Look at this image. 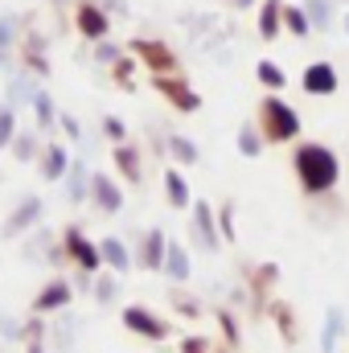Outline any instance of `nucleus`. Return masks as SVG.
I'll return each mask as SVG.
<instances>
[{
  "instance_id": "1",
  "label": "nucleus",
  "mask_w": 349,
  "mask_h": 353,
  "mask_svg": "<svg viewBox=\"0 0 349 353\" xmlns=\"http://www.w3.org/2000/svg\"><path fill=\"white\" fill-rule=\"evenodd\" d=\"M292 173H296V185L304 197H329L341 185V157L321 140H296Z\"/></svg>"
},
{
  "instance_id": "2",
  "label": "nucleus",
  "mask_w": 349,
  "mask_h": 353,
  "mask_svg": "<svg viewBox=\"0 0 349 353\" xmlns=\"http://www.w3.org/2000/svg\"><path fill=\"white\" fill-rule=\"evenodd\" d=\"M255 123H259L267 144H296L300 140V115H296V107L288 99L271 94V90L263 94L259 107H255Z\"/></svg>"
},
{
  "instance_id": "3",
  "label": "nucleus",
  "mask_w": 349,
  "mask_h": 353,
  "mask_svg": "<svg viewBox=\"0 0 349 353\" xmlns=\"http://www.w3.org/2000/svg\"><path fill=\"white\" fill-rule=\"evenodd\" d=\"M128 54L140 58V66L148 70V79L152 74H181V58H177V50L165 37H132Z\"/></svg>"
},
{
  "instance_id": "4",
  "label": "nucleus",
  "mask_w": 349,
  "mask_h": 353,
  "mask_svg": "<svg viewBox=\"0 0 349 353\" xmlns=\"http://www.w3.org/2000/svg\"><path fill=\"white\" fill-rule=\"evenodd\" d=\"M41 218H46V201H41L37 193H21V201L8 210V218H4V226H0V239H4V243L25 239L33 226H41Z\"/></svg>"
},
{
  "instance_id": "5",
  "label": "nucleus",
  "mask_w": 349,
  "mask_h": 353,
  "mask_svg": "<svg viewBox=\"0 0 349 353\" xmlns=\"http://www.w3.org/2000/svg\"><path fill=\"white\" fill-rule=\"evenodd\" d=\"M189 230H193L197 251H206V255H218L226 247L222 243V230H218V210L210 201H193L189 205Z\"/></svg>"
},
{
  "instance_id": "6",
  "label": "nucleus",
  "mask_w": 349,
  "mask_h": 353,
  "mask_svg": "<svg viewBox=\"0 0 349 353\" xmlns=\"http://www.w3.org/2000/svg\"><path fill=\"white\" fill-rule=\"evenodd\" d=\"M17 62H21L29 74H37L41 83H50V70H54V66H50V37L29 25V29L21 33V46H17Z\"/></svg>"
},
{
  "instance_id": "7",
  "label": "nucleus",
  "mask_w": 349,
  "mask_h": 353,
  "mask_svg": "<svg viewBox=\"0 0 349 353\" xmlns=\"http://www.w3.org/2000/svg\"><path fill=\"white\" fill-rule=\"evenodd\" d=\"M119 321H123V329H128L132 337H144V341H157V345L173 337V325H169L165 316H157L152 308H144V304H128Z\"/></svg>"
},
{
  "instance_id": "8",
  "label": "nucleus",
  "mask_w": 349,
  "mask_h": 353,
  "mask_svg": "<svg viewBox=\"0 0 349 353\" xmlns=\"http://www.w3.org/2000/svg\"><path fill=\"white\" fill-rule=\"evenodd\" d=\"M148 87L157 90V94H165V103H169L173 111H181V115H197V111H201V94L189 87L181 74H152Z\"/></svg>"
},
{
  "instance_id": "9",
  "label": "nucleus",
  "mask_w": 349,
  "mask_h": 353,
  "mask_svg": "<svg viewBox=\"0 0 349 353\" xmlns=\"http://www.w3.org/2000/svg\"><path fill=\"white\" fill-rule=\"evenodd\" d=\"M62 243H66V255H70V267H83L90 275H99L103 271V251H99V243L87 239V230L79 226V222H70L66 230H62Z\"/></svg>"
},
{
  "instance_id": "10",
  "label": "nucleus",
  "mask_w": 349,
  "mask_h": 353,
  "mask_svg": "<svg viewBox=\"0 0 349 353\" xmlns=\"http://www.w3.org/2000/svg\"><path fill=\"white\" fill-rule=\"evenodd\" d=\"M243 279H247V296H251V304H255L251 316H267V300H271L275 288H279V267L275 263H247Z\"/></svg>"
},
{
  "instance_id": "11",
  "label": "nucleus",
  "mask_w": 349,
  "mask_h": 353,
  "mask_svg": "<svg viewBox=\"0 0 349 353\" xmlns=\"http://www.w3.org/2000/svg\"><path fill=\"white\" fill-rule=\"evenodd\" d=\"M74 29L94 46V41L111 37V12L99 0H74Z\"/></svg>"
},
{
  "instance_id": "12",
  "label": "nucleus",
  "mask_w": 349,
  "mask_h": 353,
  "mask_svg": "<svg viewBox=\"0 0 349 353\" xmlns=\"http://www.w3.org/2000/svg\"><path fill=\"white\" fill-rule=\"evenodd\" d=\"M70 304H74V283H70V279H50V283L37 288L29 312H37V316H54V312H66Z\"/></svg>"
},
{
  "instance_id": "13",
  "label": "nucleus",
  "mask_w": 349,
  "mask_h": 353,
  "mask_svg": "<svg viewBox=\"0 0 349 353\" xmlns=\"http://www.w3.org/2000/svg\"><path fill=\"white\" fill-rule=\"evenodd\" d=\"M165 255H169V234H165V226L140 230V239H136V267H144V271H165Z\"/></svg>"
},
{
  "instance_id": "14",
  "label": "nucleus",
  "mask_w": 349,
  "mask_h": 353,
  "mask_svg": "<svg viewBox=\"0 0 349 353\" xmlns=\"http://www.w3.org/2000/svg\"><path fill=\"white\" fill-rule=\"evenodd\" d=\"M300 87H304V94H312V99H333L341 90V74H337L333 62H308L304 74H300Z\"/></svg>"
},
{
  "instance_id": "15",
  "label": "nucleus",
  "mask_w": 349,
  "mask_h": 353,
  "mask_svg": "<svg viewBox=\"0 0 349 353\" xmlns=\"http://www.w3.org/2000/svg\"><path fill=\"white\" fill-rule=\"evenodd\" d=\"M111 165H115V176L123 181V185H132V189H140L144 185V152H140V144H115L111 148Z\"/></svg>"
},
{
  "instance_id": "16",
  "label": "nucleus",
  "mask_w": 349,
  "mask_h": 353,
  "mask_svg": "<svg viewBox=\"0 0 349 353\" xmlns=\"http://www.w3.org/2000/svg\"><path fill=\"white\" fill-rule=\"evenodd\" d=\"M90 201H94L99 214H119V210L128 205L123 185H119L111 173H90Z\"/></svg>"
},
{
  "instance_id": "17",
  "label": "nucleus",
  "mask_w": 349,
  "mask_h": 353,
  "mask_svg": "<svg viewBox=\"0 0 349 353\" xmlns=\"http://www.w3.org/2000/svg\"><path fill=\"white\" fill-rule=\"evenodd\" d=\"M37 90H41V79H37V74H29L25 66H17V74H8V83H4V107H12V111L33 107Z\"/></svg>"
},
{
  "instance_id": "18",
  "label": "nucleus",
  "mask_w": 349,
  "mask_h": 353,
  "mask_svg": "<svg viewBox=\"0 0 349 353\" xmlns=\"http://www.w3.org/2000/svg\"><path fill=\"white\" fill-rule=\"evenodd\" d=\"M70 152H66V144H58V140H50L46 148H41V157H37V176L41 181H50V185H62L66 173H70Z\"/></svg>"
},
{
  "instance_id": "19",
  "label": "nucleus",
  "mask_w": 349,
  "mask_h": 353,
  "mask_svg": "<svg viewBox=\"0 0 349 353\" xmlns=\"http://www.w3.org/2000/svg\"><path fill=\"white\" fill-rule=\"evenodd\" d=\"M267 316L275 321V329H279V337H283V345H288V350H292V345H300V316H296L292 300L271 296V300H267Z\"/></svg>"
},
{
  "instance_id": "20",
  "label": "nucleus",
  "mask_w": 349,
  "mask_h": 353,
  "mask_svg": "<svg viewBox=\"0 0 349 353\" xmlns=\"http://www.w3.org/2000/svg\"><path fill=\"white\" fill-rule=\"evenodd\" d=\"M99 251H103V267H107V271H115V275H128V271L136 267V255H132V251H128V243H123V239H115V234L99 239Z\"/></svg>"
},
{
  "instance_id": "21",
  "label": "nucleus",
  "mask_w": 349,
  "mask_h": 353,
  "mask_svg": "<svg viewBox=\"0 0 349 353\" xmlns=\"http://www.w3.org/2000/svg\"><path fill=\"white\" fill-rule=\"evenodd\" d=\"M74 337H79V321L70 312H54L50 316V350L54 353H74Z\"/></svg>"
},
{
  "instance_id": "22",
  "label": "nucleus",
  "mask_w": 349,
  "mask_h": 353,
  "mask_svg": "<svg viewBox=\"0 0 349 353\" xmlns=\"http://www.w3.org/2000/svg\"><path fill=\"white\" fill-rule=\"evenodd\" d=\"M41 148H46V140H41V132H37V128H21V132H17V140L8 144V152H12V161H17V165H37Z\"/></svg>"
},
{
  "instance_id": "23",
  "label": "nucleus",
  "mask_w": 349,
  "mask_h": 353,
  "mask_svg": "<svg viewBox=\"0 0 349 353\" xmlns=\"http://www.w3.org/2000/svg\"><path fill=\"white\" fill-rule=\"evenodd\" d=\"M62 185H66V201H70V205L90 201V173H87V161H83V157L70 161V173H66Z\"/></svg>"
},
{
  "instance_id": "24",
  "label": "nucleus",
  "mask_w": 349,
  "mask_h": 353,
  "mask_svg": "<svg viewBox=\"0 0 349 353\" xmlns=\"http://www.w3.org/2000/svg\"><path fill=\"white\" fill-rule=\"evenodd\" d=\"M165 201L173 205V210H189L197 197H193V189H189V181H185V173L177 169V165H169L165 169Z\"/></svg>"
},
{
  "instance_id": "25",
  "label": "nucleus",
  "mask_w": 349,
  "mask_h": 353,
  "mask_svg": "<svg viewBox=\"0 0 349 353\" xmlns=\"http://www.w3.org/2000/svg\"><path fill=\"white\" fill-rule=\"evenodd\" d=\"M54 234H50V226H33L29 234H25V243H21V255L29 259V263H46L50 259V251H54Z\"/></svg>"
},
{
  "instance_id": "26",
  "label": "nucleus",
  "mask_w": 349,
  "mask_h": 353,
  "mask_svg": "<svg viewBox=\"0 0 349 353\" xmlns=\"http://www.w3.org/2000/svg\"><path fill=\"white\" fill-rule=\"evenodd\" d=\"M214 321H218V329H222V345L230 353L243 350V325H239L235 308H230V304H218V308H214Z\"/></svg>"
},
{
  "instance_id": "27",
  "label": "nucleus",
  "mask_w": 349,
  "mask_h": 353,
  "mask_svg": "<svg viewBox=\"0 0 349 353\" xmlns=\"http://www.w3.org/2000/svg\"><path fill=\"white\" fill-rule=\"evenodd\" d=\"M283 33V0H259V37L275 41Z\"/></svg>"
},
{
  "instance_id": "28",
  "label": "nucleus",
  "mask_w": 349,
  "mask_h": 353,
  "mask_svg": "<svg viewBox=\"0 0 349 353\" xmlns=\"http://www.w3.org/2000/svg\"><path fill=\"white\" fill-rule=\"evenodd\" d=\"M300 8L308 12V21H312V33H329V29L337 25V0H304Z\"/></svg>"
},
{
  "instance_id": "29",
  "label": "nucleus",
  "mask_w": 349,
  "mask_h": 353,
  "mask_svg": "<svg viewBox=\"0 0 349 353\" xmlns=\"http://www.w3.org/2000/svg\"><path fill=\"white\" fill-rule=\"evenodd\" d=\"M169 161L181 165V169H193L201 161V148L185 136V132H169Z\"/></svg>"
},
{
  "instance_id": "30",
  "label": "nucleus",
  "mask_w": 349,
  "mask_h": 353,
  "mask_svg": "<svg viewBox=\"0 0 349 353\" xmlns=\"http://www.w3.org/2000/svg\"><path fill=\"white\" fill-rule=\"evenodd\" d=\"M346 333V308H329L325 312V325H321V353H337V341Z\"/></svg>"
},
{
  "instance_id": "31",
  "label": "nucleus",
  "mask_w": 349,
  "mask_h": 353,
  "mask_svg": "<svg viewBox=\"0 0 349 353\" xmlns=\"http://www.w3.org/2000/svg\"><path fill=\"white\" fill-rule=\"evenodd\" d=\"M58 115H62V111L54 107L50 90L41 87V90H37V99H33V128H37V132L46 136V132H54V128H58Z\"/></svg>"
},
{
  "instance_id": "32",
  "label": "nucleus",
  "mask_w": 349,
  "mask_h": 353,
  "mask_svg": "<svg viewBox=\"0 0 349 353\" xmlns=\"http://www.w3.org/2000/svg\"><path fill=\"white\" fill-rule=\"evenodd\" d=\"M165 275L173 279V283H189V275H193V263H189V251L169 239V255H165Z\"/></svg>"
},
{
  "instance_id": "33",
  "label": "nucleus",
  "mask_w": 349,
  "mask_h": 353,
  "mask_svg": "<svg viewBox=\"0 0 349 353\" xmlns=\"http://www.w3.org/2000/svg\"><path fill=\"white\" fill-rule=\"evenodd\" d=\"M255 79H259V87L271 90V94H283V87H288V74H283V66H279V62H271V58L255 62Z\"/></svg>"
},
{
  "instance_id": "34",
  "label": "nucleus",
  "mask_w": 349,
  "mask_h": 353,
  "mask_svg": "<svg viewBox=\"0 0 349 353\" xmlns=\"http://www.w3.org/2000/svg\"><path fill=\"white\" fill-rule=\"evenodd\" d=\"M283 33H292L296 41L312 37V21H308V12H304L300 4H288V0H283Z\"/></svg>"
},
{
  "instance_id": "35",
  "label": "nucleus",
  "mask_w": 349,
  "mask_h": 353,
  "mask_svg": "<svg viewBox=\"0 0 349 353\" xmlns=\"http://www.w3.org/2000/svg\"><path fill=\"white\" fill-rule=\"evenodd\" d=\"M90 292H94V304H99V308H111V304L119 300V275L103 267V271L94 275V288H90Z\"/></svg>"
},
{
  "instance_id": "36",
  "label": "nucleus",
  "mask_w": 349,
  "mask_h": 353,
  "mask_svg": "<svg viewBox=\"0 0 349 353\" xmlns=\"http://www.w3.org/2000/svg\"><path fill=\"white\" fill-rule=\"evenodd\" d=\"M235 148L243 152V157H263V148H267V140H263V132H259V123H243L239 128V136H235Z\"/></svg>"
},
{
  "instance_id": "37",
  "label": "nucleus",
  "mask_w": 349,
  "mask_h": 353,
  "mask_svg": "<svg viewBox=\"0 0 349 353\" xmlns=\"http://www.w3.org/2000/svg\"><path fill=\"white\" fill-rule=\"evenodd\" d=\"M136 70H144L140 58H136V54H123V58L111 66V83L119 90H136Z\"/></svg>"
},
{
  "instance_id": "38",
  "label": "nucleus",
  "mask_w": 349,
  "mask_h": 353,
  "mask_svg": "<svg viewBox=\"0 0 349 353\" xmlns=\"http://www.w3.org/2000/svg\"><path fill=\"white\" fill-rule=\"evenodd\" d=\"M169 304H173L177 316H185V321H197V316L206 312V308H201V304H197L189 292H181V283H173V296H169Z\"/></svg>"
},
{
  "instance_id": "39",
  "label": "nucleus",
  "mask_w": 349,
  "mask_h": 353,
  "mask_svg": "<svg viewBox=\"0 0 349 353\" xmlns=\"http://www.w3.org/2000/svg\"><path fill=\"white\" fill-rule=\"evenodd\" d=\"M235 218H239V205H235V201H222V205H218V230H222V243H235V239H239V222H235Z\"/></svg>"
},
{
  "instance_id": "40",
  "label": "nucleus",
  "mask_w": 349,
  "mask_h": 353,
  "mask_svg": "<svg viewBox=\"0 0 349 353\" xmlns=\"http://www.w3.org/2000/svg\"><path fill=\"white\" fill-rule=\"evenodd\" d=\"M218 337H210V333H185L181 337V353H218Z\"/></svg>"
},
{
  "instance_id": "41",
  "label": "nucleus",
  "mask_w": 349,
  "mask_h": 353,
  "mask_svg": "<svg viewBox=\"0 0 349 353\" xmlns=\"http://www.w3.org/2000/svg\"><path fill=\"white\" fill-rule=\"evenodd\" d=\"M123 54H128V46H119V41H111V37L94 41V62H99V66H115Z\"/></svg>"
},
{
  "instance_id": "42",
  "label": "nucleus",
  "mask_w": 349,
  "mask_h": 353,
  "mask_svg": "<svg viewBox=\"0 0 349 353\" xmlns=\"http://www.w3.org/2000/svg\"><path fill=\"white\" fill-rule=\"evenodd\" d=\"M0 341H8V345H25V321L0 312Z\"/></svg>"
},
{
  "instance_id": "43",
  "label": "nucleus",
  "mask_w": 349,
  "mask_h": 353,
  "mask_svg": "<svg viewBox=\"0 0 349 353\" xmlns=\"http://www.w3.org/2000/svg\"><path fill=\"white\" fill-rule=\"evenodd\" d=\"M17 132H21V128H17V111L0 103V148H8V144L17 140Z\"/></svg>"
},
{
  "instance_id": "44",
  "label": "nucleus",
  "mask_w": 349,
  "mask_h": 353,
  "mask_svg": "<svg viewBox=\"0 0 349 353\" xmlns=\"http://www.w3.org/2000/svg\"><path fill=\"white\" fill-rule=\"evenodd\" d=\"M99 128H103V136H107L111 144H128V123H123L119 115H103Z\"/></svg>"
},
{
  "instance_id": "45",
  "label": "nucleus",
  "mask_w": 349,
  "mask_h": 353,
  "mask_svg": "<svg viewBox=\"0 0 349 353\" xmlns=\"http://www.w3.org/2000/svg\"><path fill=\"white\" fill-rule=\"evenodd\" d=\"M58 128H62V136H66V140H74V144L83 140V123H79L70 111H62V115H58Z\"/></svg>"
},
{
  "instance_id": "46",
  "label": "nucleus",
  "mask_w": 349,
  "mask_h": 353,
  "mask_svg": "<svg viewBox=\"0 0 349 353\" xmlns=\"http://www.w3.org/2000/svg\"><path fill=\"white\" fill-rule=\"evenodd\" d=\"M111 17H128V0H99Z\"/></svg>"
},
{
  "instance_id": "47",
  "label": "nucleus",
  "mask_w": 349,
  "mask_h": 353,
  "mask_svg": "<svg viewBox=\"0 0 349 353\" xmlns=\"http://www.w3.org/2000/svg\"><path fill=\"white\" fill-rule=\"evenodd\" d=\"M21 353H54V350H50V341H25Z\"/></svg>"
},
{
  "instance_id": "48",
  "label": "nucleus",
  "mask_w": 349,
  "mask_h": 353,
  "mask_svg": "<svg viewBox=\"0 0 349 353\" xmlns=\"http://www.w3.org/2000/svg\"><path fill=\"white\" fill-rule=\"evenodd\" d=\"M222 4H226V8H235V12H243V8H255L259 0H222Z\"/></svg>"
},
{
  "instance_id": "49",
  "label": "nucleus",
  "mask_w": 349,
  "mask_h": 353,
  "mask_svg": "<svg viewBox=\"0 0 349 353\" xmlns=\"http://www.w3.org/2000/svg\"><path fill=\"white\" fill-rule=\"evenodd\" d=\"M341 29H346V37H349V8L341 12Z\"/></svg>"
},
{
  "instance_id": "50",
  "label": "nucleus",
  "mask_w": 349,
  "mask_h": 353,
  "mask_svg": "<svg viewBox=\"0 0 349 353\" xmlns=\"http://www.w3.org/2000/svg\"><path fill=\"white\" fill-rule=\"evenodd\" d=\"M50 4H54V8H66V4H74V0H50Z\"/></svg>"
},
{
  "instance_id": "51",
  "label": "nucleus",
  "mask_w": 349,
  "mask_h": 353,
  "mask_svg": "<svg viewBox=\"0 0 349 353\" xmlns=\"http://www.w3.org/2000/svg\"><path fill=\"white\" fill-rule=\"evenodd\" d=\"M337 4H341V8H349V0H337Z\"/></svg>"
},
{
  "instance_id": "52",
  "label": "nucleus",
  "mask_w": 349,
  "mask_h": 353,
  "mask_svg": "<svg viewBox=\"0 0 349 353\" xmlns=\"http://www.w3.org/2000/svg\"><path fill=\"white\" fill-rule=\"evenodd\" d=\"M0 353H17V350H0Z\"/></svg>"
}]
</instances>
